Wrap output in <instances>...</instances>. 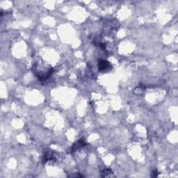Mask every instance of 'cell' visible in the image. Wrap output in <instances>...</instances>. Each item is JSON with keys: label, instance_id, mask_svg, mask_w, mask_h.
Masks as SVG:
<instances>
[{"label": "cell", "instance_id": "6da1fadb", "mask_svg": "<svg viewBox=\"0 0 178 178\" xmlns=\"http://www.w3.org/2000/svg\"><path fill=\"white\" fill-rule=\"evenodd\" d=\"M56 160V154H55L54 152L49 150L45 152L44 154H43L42 162L43 163H46L47 162H55Z\"/></svg>", "mask_w": 178, "mask_h": 178}, {"label": "cell", "instance_id": "7a4b0ae2", "mask_svg": "<svg viewBox=\"0 0 178 178\" xmlns=\"http://www.w3.org/2000/svg\"><path fill=\"white\" fill-rule=\"evenodd\" d=\"M112 68V65L107 60H100L98 62V68L99 71L105 72Z\"/></svg>", "mask_w": 178, "mask_h": 178}, {"label": "cell", "instance_id": "3957f363", "mask_svg": "<svg viewBox=\"0 0 178 178\" xmlns=\"http://www.w3.org/2000/svg\"><path fill=\"white\" fill-rule=\"evenodd\" d=\"M86 145V141H84V140H83V139H80L79 141H77L73 145H72V146L71 148L72 153H75L76 150H79V149H80L83 147H85Z\"/></svg>", "mask_w": 178, "mask_h": 178}, {"label": "cell", "instance_id": "277c9868", "mask_svg": "<svg viewBox=\"0 0 178 178\" xmlns=\"http://www.w3.org/2000/svg\"><path fill=\"white\" fill-rule=\"evenodd\" d=\"M112 175H113L112 171L109 168L104 169V170L102 171V176L103 177H109V176H112Z\"/></svg>", "mask_w": 178, "mask_h": 178}, {"label": "cell", "instance_id": "5b68a950", "mask_svg": "<svg viewBox=\"0 0 178 178\" xmlns=\"http://www.w3.org/2000/svg\"><path fill=\"white\" fill-rule=\"evenodd\" d=\"M153 177H157L158 176V171H157V170H154L153 171Z\"/></svg>", "mask_w": 178, "mask_h": 178}]
</instances>
